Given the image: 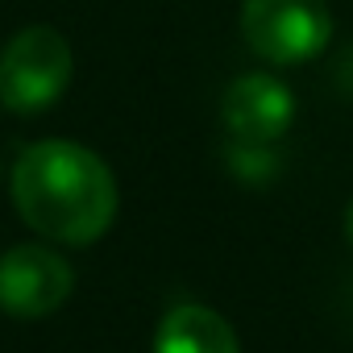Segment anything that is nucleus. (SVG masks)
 Listing matches in <instances>:
<instances>
[{
  "label": "nucleus",
  "mask_w": 353,
  "mask_h": 353,
  "mask_svg": "<svg viewBox=\"0 0 353 353\" xmlns=\"http://www.w3.org/2000/svg\"><path fill=\"white\" fill-rule=\"evenodd\" d=\"M9 192L21 221L59 245H92L117 221V179L108 162L67 137L26 145L13 162Z\"/></svg>",
  "instance_id": "f257e3e1"
},
{
  "label": "nucleus",
  "mask_w": 353,
  "mask_h": 353,
  "mask_svg": "<svg viewBox=\"0 0 353 353\" xmlns=\"http://www.w3.org/2000/svg\"><path fill=\"white\" fill-rule=\"evenodd\" d=\"M71 83V46L50 26H30L0 50V104L17 117L50 108Z\"/></svg>",
  "instance_id": "f03ea898"
},
{
  "label": "nucleus",
  "mask_w": 353,
  "mask_h": 353,
  "mask_svg": "<svg viewBox=\"0 0 353 353\" xmlns=\"http://www.w3.org/2000/svg\"><path fill=\"white\" fill-rule=\"evenodd\" d=\"M241 38L274 67L312 63L332 38V13L324 0H245Z\"/></svg>",
  "instance_id": "7ed1b4c3"
},
{
  "label": "nucleus",
  "mask_w": 353,
  "mask_h": 353,
  "mask_svg": "<svg viewBox=\"0 0 353 353\" xmlns=\"http://www.w3.org/2000/svg\"><path fill=\"white\" fill-rule=\"evenodd\" d=\"M75 291V270L46 245H13L0 254V312L17 320H42L59 312Z\"/></svg>",
  "instance_id": "20e7f679"
},
{
  "label": "nucleus",
  "mask_w": 353,
  "mask_h": 353,
  "mask_svg": "<svg viewBox=\"0 0 353 353\" xmlns=\"http://www.w3.org/2000/svg\"><path fill=\"white\" fill-rule=\"evenodd\" d=\"M221 121L233 133V141L274 145L295 121V96L283 79L254 71V75H241L225 88Z\"/></svg>",
  "instance_id": "39448f33"
},
{
  "label": "nucleus",
  "mask_w": 353,
  "mask_h": 353,
  "mask_svg": "<svg viewBox=\"0 0 353 353\" xmlns=\"http://www.w3.org/2000/svg\"><path fill=\"white\" fill-rule=\"evenodd\" d=\"M154 353H241L233 324L204 303H174L154 332Z\"/></svg>",
  "instance_id": "423d86ee"
},
{
  "label": "nucleus",
  "mask_w": 353,
  "mask_h": 353,
  "mask_svg": "<svg viewBox=\"0 0 353 353\" xmlns=\"http://www.w3.org/2000/svg\"><path fill=\"white\" fill-rule=\"evenodd\" d=\"M229 162H233V170L241 174V179H270L274 174V154H270V145H254V141H237L233 145V154H229Z\"/></svg>",
  "instance_id": "0eeeda50"
},
{
  "label": "nucleus",
  "mask_w": 353,
  "mask_h": 353,
  "mask_svg": "<svg viewBox=\"0 0 353 353\" xmlns=\"http://www.w3.org/2000/svg\"><path fill=\"white\" fill-rule=\"evenodd\" d=\"M345 233H349V241H353V200H349V208H345Z\"/></svg>",
  "instance_id": "6e6552de"
}]
</instances>
